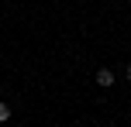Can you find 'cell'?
<instances>
[{
    "instance_id": "cell-3",
    "label": "cell",
    "mask_w": 131,
    "mask_h": 127,
    "mask_svg": "<svg viewBox=\"0 0 131 127\" xmlns=\"http://www.w3.org/2000/svg\"><path fill=\"white\" fill-rule=\"evenodd\" d=\"M124 76H128V82H131V65H128V72H124Z\"/></svg>"
},
{
    "instance_id": "cell-1",
    "label": "cell",
    "mask_w": 131,
    "mask_h": 127,
    "mask_svg": "<svg viewBox=\"0 0 131 127\" xmlns=\"http://www.w3.org/2000/svg\"><path fill=\"white\" fill-rule=\"evenodd\" d=\"M97 86H114V69H97Z\"/></svg>"
},
{
    "instance_id": "cell-2",
    "label": "cell",
    "mask_w": 131,
    "mask_h": 127,
    "mask_svg": "<svg viewBox=\"0 0 131 127\" xmlns=\"http://www.w3.org/2000/svg\"><path fill=\"white\" fill-rule=\"evenodd\" d=\"M4 120H10V107H7V103L0 100V124H4Z\"/></svg>"
}]
</instances>
